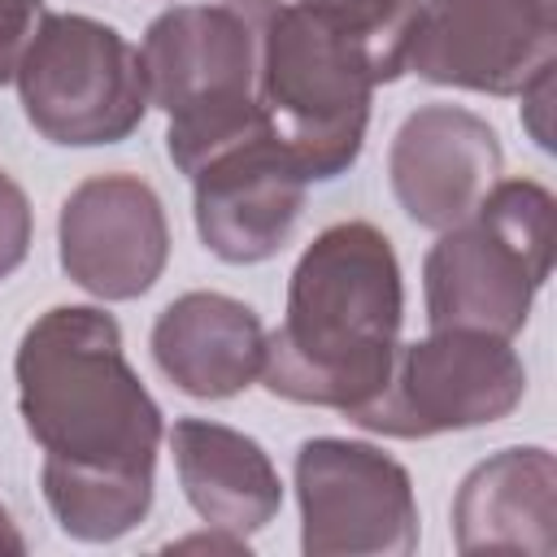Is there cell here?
<instances>
[{"label": "cell", "instance_id": "cell-12", "mask_svg": "<svg viewBox=\"0 0 557 557\" xmlns=\"http://www.w3.org/2000/svg\"><path fill=\"white\" fill-rule=\"evenodd\" d=\"M500 174V144L466 109H418L392 144V187L418 226L448 231L474 213Z\"/></svg>", "mask_w": 557, "mask_h": 557}, {"label": "cell", "instance_id": "cell-8", "mask_svg": "<svg viewBox=\"0 0 557 557\" xmlns=\"http://www.w3.org/2000/svg\"><path fill=\"white\" fill-rule=\"evenodd\" d=\"M305 553H409L418 509L409 474L370 444L309 440L296 457Z\"/></svg>", "mask_w": 557, "mask_h": 557}, {"label": "cell", "instance_id": "cell-6", "mask_svg": "<svg viewBox=\"0 0 557 557\" xmlns=\"http://www.w3.org/2000/svg\"><path fill=\"white\" fill-rule=\"evenodd\" d=\"M527 392V370L500 335L435 331L422 344L396 348L387 387L348 413L366 431L422 440L505 418Z\"/></svg>", "mask_w": 557, "mask_h": 557}, {"label": "cell", "instance_id": "cell-4", "mask_svg": "<svg viewBox=\"0 0 557 557\" xmlns=\"http://www.w3.org/2000/svg\"><path fill=\"white\" fill-rule=\"evenodd\" d=\"M557 218L540 183L509 178L487 187L470 218L426 257V318L431 331H487L509 339L522 331L531 296L553 270Z\"/></svg>", "mask_w": 557, "mask_h": 557}, {"label": "cell", "instance_id": "cell-7", "mask_svg": "<svg viewBox=\"0 0 557 557\" xmlns=\"http://www.w3.org/2000/svg\"><path fill=\"white\" fill-rule=\"evenodd\" d=\"M553 0H422L405 70L492 96L527 91L553 70Z\"/></svg>", "mask_w": 557, "mask_h": 557}, {"label": "cell", "instance_id": "cell-14", "mask_svg": "<svg viewBox=\"0 0 557 557\" xmlns=\"http://www.w3.org/2000/svg\"><path fill=\"white\" fill-rule=\"evenodd\" d=\"M174 466L196 513L226 531H257L278 509V474L257 440L205 422L183 418L170 431Z\"/></svg>", "mask_w": 557, "mask_h": 557}, {"label": "cell", "instance_id": "cell-17", "mask_svg": "<svg viewBox=\"0 0 557 557\" xmlns=\"http://www.w3.org/2000/svg\"><path fill=\"white\" fill-rule=\"evenodd\" d=\"M39 22H44L39 0H0V83H9L17 74V61H22L26 44L35 39Z\"/></svg>", "mask_w": 557, "mask_h": 557}, {"label": "cell", "instance_id": "cell-16", "mask_svg": "<svg viewBox=\"0 0 557 557\" xmlns=\"http://www.w3.org/2000/svg\"><path fill=\"white\" fill-rule=\"evenodd\" d=\"M300 4L366 35L383 57L387 78L405 74V48H409V30L418 17V0H300Z\"/></svg>", "mask_w": 557, "mask_h": 557}, {"label": "cell", "instance_id": "cell-9", "mask_svg": "<svg viewBox=\"0 0 557 557\" xmlns=\"http://www.w3.org/2000/svg\"><path fill=\"white\" fill-rule=\"evenodd\" d=\"M200 239L235 265L265 261L292 235L305 205V170L270 122L213 148L191 174Z\"/></svg>", "mask_w": 557, "mask_h": 557}, {"label": "cell", "instance_id": "cell-15", "mask_svg": "<svg viewBox=\"0 0 557 557\" xmlns=\"http://www.w3.org/2000/svg\"><path fill=\"white\" fill-rule=\"evenodd\" d=\"M513 527L553 522V457L544 448H509L496 461L479 466L457 496V527ZM474 544V540H470Z\"/></svg>", "mask_w": 557, "mask_h": 557}, {"label": "cell", "instance_id": "cell-2", "mask_svg": "<svg viewBox=\"0 0 557 557\" xmlns=\"http://www.w3.org/2000/svg\"><path fill=\"white\" fill-rule=\"evenodd\" d=\"M400 305V265L383 231L370 222L322 231L292 270L283 326L265 335V387L283 400L357 413L387 387Z\"/></svg>", "mask_w": 557, "mask_h": 557}, {"label": "cell", "instance_id": "cell-10", "mask_svg": "<svg viewBox=\"0 0 557 557\" xmlns=\"http://www.w3.org/2000/svg\"><path fill=\"white\" fill-rule=\"evenodd\" d=\"M148 100L170 117L252 100L257 78V22L252 0L183 4L161 13L144 35Z\"/></svg>", "mask_w": 557, "mask_h": 557}, {"label": "cell", "instance_id": "cell-11", "mask_svg": "<svg viewBox=\"0 0 557 557\" xmlns=\"http://www.w3.org/2000/svg\"><path fill=\"white\" fill-rule=\"evenodd\" d=\"M170 231L161 200L131 174L87 178L61 209V265L104 300L148 292L165 265Z\"/></svg>", "mask_w": 557, "mask_h": 557}, {"label": "cell", "instance_id": "cell-5", "mask_svg": "<svg viewBox=\"0 0 557 557\" xmlns=\"http://www.w3.org/2000/svg\"><path fill=\"white\" fill-rule=\"evenodd\" d=\"M13 78L30 126L52 144H117L148 109L139 52L78 13H44Z\"/></svg>", "mask_w": 557, "mask_h": 557}, {"label": "cell", "instance_id": "cell-13", "mask_svg": "<svg viewBox=\"0 0 557 557\" xmlns=\"http://www.w3.org/2000/svg\"><path fill=\"white\" fill-rule=\"evenodd\" d=\"M261 322L248 305L218 292L178 296L152 326L157 366L187 396H235L261 370Z\"/></svg>", "mask_w": 557, "mask_h": 557}, {"label": "cell", "instance_id": "cell-3", "mask_svg": "<svg viewBox=\"0 0 557 557\" xmlns=\"http://www.w3.org/2000/svg\"><path fill=\"white\" fill-rule=\"evenodd\" d=\"M257 104L305 178H335L361 152L370 91L392 83L379 48L309 4L252 0Z\"/></svg>", "mask_w": 557, "mask_h": 557}, {"label": "cell", "instance_id": "cell-19", "mask_svg": "<svg viewBox=\"0 0 557 557\" xmlns=\"http://www.w3.org/2000/svg\"><path fill=\"white\" fill-rule=\"evenodd\" d=\"M0 553H22V535L9 527V518H4V509H0Z\"/></svg>", "mask_w": 557, "mask_h": 557}, {"label": "cell", "instance_id": "cell-18", "mask_svg": "<svg viewBox=\"0 0 557 557\" xmlns=\"http://www.w3.org/2000/svg\"><path fill=\"white\" fill-rule=\"evenodd\" d=\"M26 244H30V209H26V196L0 170V278L22 265Z\"/></svg>", "mask_w": 557, "mask_h": 557}, {"label": "cell", "instance_id": "cell-1", "mask_svg": "<svg viewBox=\"0 0 557 557\" xmlns=\"http://www.w3.org/2000/svg\"><path fill=\"white\" fill-rule=\"evenodd\" d=\"M17 400L44 444V496L78 540L131 531L152 500L161 409L122 357L100 309H48L17 348Z\"/></svg>", "mask_w": 557, "mask_h": 557}]
</instances>
